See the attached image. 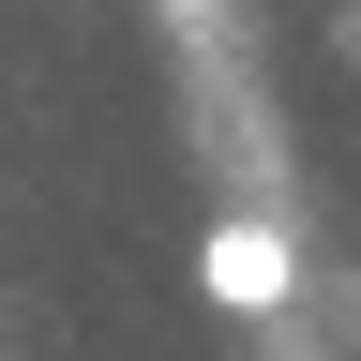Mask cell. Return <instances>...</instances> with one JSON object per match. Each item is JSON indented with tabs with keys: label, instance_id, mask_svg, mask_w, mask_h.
Masks as SVG:
<instances>
[{
	"label": "cell",
	"instance_id": "1",
	"mask_svg": "<svg viewBox=\"0 0 361 361\" xmlns=\"http://www.w3.org/2000/svg\"><path fill=\"white\" fill-rule=\"evenodd\" d=\"M196 301H211V316H286V301H301V226L211 211V226H196Z\"/></svg>",
	"mask_w": 361,
	"mask_h": 361
}]
</instances>
